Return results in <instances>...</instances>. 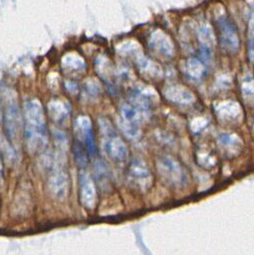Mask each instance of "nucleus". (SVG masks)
Returning a JSON list of instances; mask_svg holds the SVG:
<instances>
[{
	"instance_id": "f257e3e1",
	"label": "nucleus",
	"mask_w": 254,
	"mask_h": 255,
	"mask_svg": "<svg viewBox=\"0 0 254 255\" xmlns=\"http://www.w3.org/2000/svg\"><path fill=\"white\" fill-rule=\"evenodd\" d=\"M24 135L28 151L39 153L48 143L46 118L38 100H30L24 105Z\"/></svg>"
},
{
	"instance_id": "f03ea898",
	"label": "nucleus",
	"mask_w": 254,
	"mask_h": 255,
	"mask_svg": "<svg viewBox=\"0 0 254 255\" xmlns=\"http://www.w3.org/2000/svg\"><path fill=\"white\" fill-rule=\"evenodd\" d=\"M4 112H2V120L5 128L8 141L10 140L13 146L20 143L22 132V118L18 107V102L15 94L7 91L4 100Z\"/></svg>"
},
{
	"instance_id": "7ed1b4c3",
	"label": "nucleus",
	"mask_w": 254,
	"mask_h": 255,
	"mask_svg": "<svg viewBox=\"0 0 254 255\" xmlns=\"http://www.w3.org/2000/svg\"><path fill=\"white\" fill-rule=\"evenodd\" d=\"M99 124L106 153L115 161H125L127 158L128 149L123 138L119 135L109 120L101 118Z\"/></svg>"
},
{
	"instance_id": "20e7f679",
	"label": "nucleus",
	"mask_w": 254,
	"mask_h": 255,
	"mask_svg": "<svg viewBox=\"0 0 254 255\" xmlns=\"http://www.w3.org/2000/svg\"><path fill=\"white\" fill-rule=\"evenodd\" d=\"M157 170L162 179L173 187H186L189 174L185 167L170 155H162L157 159Z\"/></svg>"
},
{
	"instance_id": "39448f33",
	"label": "nucleus",
	"mask_w": 254,
	"mask_h": 255,
	"mask_svg": "<svg viewBox=\"0 0 254 255\" xmlns=\"http://www.w3.org/2000/svg\"><path fill=\"white\" fill-rule=\"evenodd\" d=\"M218 40L221 48L228 54H235L240 47L238 31L234 23L226 16L217 19Z\"/></svg>"
},
{
	"instance_id": "423d86ee",
	"label": "nucleus",
	"mask_w": 254,
	"mask_h": 255,
	"mask_svg": "<svg viewBox=\"0 0 254 255\" xmlns=\"http://www.w3.org/2000/svg\"><path fill=\"white\" fill-rule=\"evenodd\" d=\"M127 177L129 182L139 191H146L152 184V176L146 163L139 159L134 158L130 161Z\"/></svg>"
},
{
	"instance_id": "0eeeda50",
	"label": "nucleus",
	"mask_w": 254,
	"mask_h": 255,
	"mask_svg": "<svg viewBox=\"0 0 254 255\" xmlns=\"http://www.w3.org/2000/svg\"><path fill=\"white\" fill-rule=\"evenodd\" d=\"M48 184L51 193L56 198L66 197L69 190V178L66 169L58 160L51 165Z\"/></svg>"
},
{
	"instance_id": "6e6552de",
	"label": "nucleus",
	"mask_w": 254,
	"mask_h": 255,
	"mask_svg": "<svg viewBox=\"0 0 254 255\" xmlns=\"http://www.w3.org/2000/svg\"><path fill=\"white\" fill-rule=\"evenodd\" d=\"M75 132L78 141L84 144L89 155H94L96 152L95 134L91 119L87 116H80L75 121Z\"/></svg>"
},
{
	"instance_id": "1a4fd4ad",
	"label": "nucleus",
	"mask_w": 254,
	"mask_h": 255,
	"mask_svg": "<svg viewBox=\"0 0 254 255\" xmlns=\"http://www.w3.org/2000/svg\"><path fill=\"white\" fill-rule=\"evenodd\" d=\"M80 200L88 209H93L97 203V190L95 183L92 177L84 171L80 174Z\"/></svg>"
},
{
	"instance_id": "9d476101",
	"label": "nucleus",
	"mask_w": 254,
	"mask_h": 255,
	"mask_svg": "<svg viewBox=\"0 0 254 255\" xmlns=\"http://www.w3.org/2000/svg\"><path fill=\"white\" fill-rule=\"evenodd\" d=\"M148 111L142 110L130 103H125L121 107L122 119L127 123L139 126L147 117Z\"/></svg>"
},
{
	"instance_id": "9b49d317",
	"label": "nucleus",
	"mask_w": 254,
	"mask_h": 255,
	"mask_svg": "<svg viewBox=\"0 0 254 255\" xmlns=\"http://www.w3.org/2000/svg\"><path fill=\"white\" fill-rule=\"evenodd\" d=\"M149 45L151 49L163 55L164 57H172L173 46L170 39L163 33H155L153 37H151Z\"/></svg>"
},
{
	"instance_id": "f8f14e48",
	"label": "nucleus",
	"mask_w": 254,
	"mask_h": 255,
	"mask_svg": "<svg viewBox=\"0 0 254 255\" xmlns=\"http://www.w3.org/2000/svg\"><path fill=\"white\" fill-rule=\"evenodd\" d=\"M71 112V108L68 103L61 100H53L48 104V113L50 118L57 122L61 123L66 120Z\"/></svg>"
},
{
	"instance_id": "ddd939ff",
	"label": "nucleus",
	"mask_w": 254,
	"mask_h": 255,
	"mask_svg": "<svg viewBox=\"0 0 254 255\" xmlns=\"http://www.w3.org/2000/svg\"><path fill=\"white\" fill-rule=\"evenodd\" d=\"M165 97L169 101L179 105H187L193 102L194 100L193 94L190 91L186 90L183 87H178V86L167 88L165 92Z\"/></svg>"
},
{
	"instance_id": "4468645a",
	"label": "nucleus",
	"mask_w": 254,
	"mask_h": 255,
	"mask_svg": "<svg viewBox=\"0 0 254 255\" xmlns=\"http://www.w3.org/2000/svg\"><path fill=\"white\" fill-rule=\"evenodd\" d=\"M186 73L190 78L199 79L205 73V66L197 59H190L186 63Z\"/></svg>"
},
{
	"instance_id": "2eb2a0df",
	"label": "nucleus",
	"mask_w": 254,
	"mask_h": 255,
	"mask_svg": "<svg viewBox=\"0 0 254 255\" xmlns=\"http://www.w3.org/2000/svg\"><path fill=\"white\" fill-rule=\"evenodd\" d=\"M119 125H120L121 129L123 130V132L128 138H130V139H137L140 136V129H139L137 125L127 123V122L124 121L123 119H121L119 121Z\"/></svg>"
},
{
	"instance_id": "dca6fc26",
	"label": "nucleus",
	"mask_w": 254,
	"mask_h": 255,
	"mask_svg": "<svg viewBox=\"0 0 254 255\" xmlns=\"http://www.w3.org/2000/svg\"><path fill=\"white\" fill-rule=\"evenodd\" d=\"M219 143L221 146L225 148H229V151L232 152V150H235L238 148L241 144L240 139L235 135L231 133H223L219 136Z\"/></svg>"
},
{
	"instance_id": "f3484780",
	"label": "nucleus",
	"mask_w": 254,
	"mask_h": 255,
	"mask_svg": "<svg viewBox=\"0 0 254 255\" xmlns=\"http://www.w3.org/2000/svg\"><path fill=\"white\" fill-rule=\"evenodd\" d=\"M94 172L97 177V180L100 183H108L109 171L106 164L102 160H96L94 163Z\"/></svg>"
},
{
	"instance_id": "a211bd4d",
	"label": "nucleus",
	"mask_w": 254,
	"mask_h": 255,
	"mask_svg": "<svg viewBox=\"0 0 254 255\" xmlns=\"http://www.w3.org/2000/svg\"><path fill=\"white\" fill-rule=\"evenodd\" d=\"M64 67L70 71H83L85 69V63L82 59L76 56H70L64 62Z\"/></svg>"
},
{
	"instance_id": "6ab92c4d",
	"label": "nucleus",
	"mask_w": 254,
	"mask_h": 255,
	"mask_svg": "<svg viewBox=\"0 0 254 255\" xmlns=\"http://www.w3.org/2000/svg\"><path fill=\"white\" fill-rule=\"evenodd\" d=\"M3 126V120H2V107H1V99H0V131L2 129Z\"/></svg>"
},
{
	"instance_id": "aec40b11",
	"label": "nucleus",
	"mask_w": 254,
	"mask_h": 255,
	"mask_svg": "<svg viewBox=\"0 0 254 255\" xmlns=\"http://www.w3.org/2000/svg\"><path fill=\"white\" fill-rule=\"evenodd\" d=\"M2 173H3V167H2V161H1V157H0V178L2 177Z\"/></svg>"
}]
</instances>
